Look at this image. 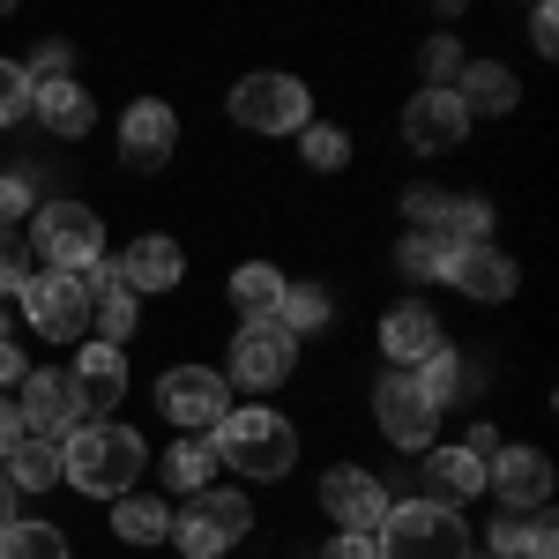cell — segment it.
Returning a JSON list of instances; mask_svg holds the SVG:
<instances>
[{"mask_svg": "<svg viewBox=\"0 0 559 559\" xmlns=\"http://www.w3.org/2000/svg\"><path fill=\"white\" fill-rule=\"evenodd\" d=\"M142 463H150L142 432L112 426V418H83V426L60 440V485H75L90 500H128Z\"/></svg>", "mask_w": 559, "mask_h": 559, "instance_id": "obj_1", "label": "cell"}, {"mask_svg": "<svg viewBox=\"0 0 559 559\" xmlns=\"http://www.w3.org/2000/svg\"><path fill=\"white\" fill-rule=\"evenodd\" d=\"M216 463L239 477H261V485H276V477H292V463H299V432H292V418H276V411H224V426L210 432Z\"/></svg>", "mask_w": 559, "mask_h": 559, "instance_id": "obj_2", "label": "cell"}, {"mask_svg": "<svg viewBox=\"0 0 559 559\" xmlns=\"http://www.w3.org/2000/svg\"><path fill=\"white\" fill-rule=\"evenodd\" d=\"M373 545H381V559H471V522L432 500H403V508H388Z\"/></svg>", "mask_w": 559, "mask_h": 559, "instance_id": "obj_3", "label": "cell"}, {"mask_svg": "<svg viewBox=\"0 0 559 559\" xmlns=\"http://www.w3.org/2000/svg\"><path fill=\"white\" fill-rule=\"evenodd\" d=\"M23 239H31V254H38L45 269H60V276H90V269L105 261V224H97L90 202H45L38 224H31Z\"/></svg>", "mask_w": 559, "mask_h": 559, "instance_id": "obj_4", "label": "cell"}, {"mask_svg": "<svg viewBox=\"0 0 559 559\" xmlns=\"http://www.w3.org/2000/svg\"><path fill=\"white\" fill-rule=\"evenodd\" d=\"M15 299H23V321L38 329L45 344H90V284H83V276L38 269Z\"/></svg>", "mask_w": 559, "mask_h": 559, "instance_id": "obj_5", "label": "cell"}, {"mask_svg": "<svg viewBox=\"0 0 559 559\" xmlns=\"http://www.w3.org/2000/svg\"><path fill=\"white\" fill-rule=\"evenodd\" d=\"M254 530V508H247V492H194L187 500V515H173V545L187 559H216V552H231L239 537Z\"/></svg>", "mask_w": 559, "mask_h": 559, "instance_id": "obj_6", "label": "cell"}, {"mask_svg": "<svg viewBox=\"0 0 559 559\" xmlns=\"http://www.w3.org/2000/svg\"><path fill=\"white\" fill-rule=\"evenodd\" d=\"M231 120L247 134H306L313 128V97L299 75H247L231 90Z\"/></svg>", "mask_w": 559, "mask_h": 559, "instance_id": "obj_7", "label": "cell"}, {"mask_svg": "<svg viewBox=\"0 0 559 559\" xmlns=\"http://www.w3.org/2000/svg\"><path fill=\"white\" fill-rule=\"evenodd\" d=\"M373 418H381V440H388V448L426 455L432 432H440V403L418 388V373H395V366H388L381 388H373Z\"/></svg>", "mask_w": 559, "mask_h": 559, "instance_id": "obj_8", "label": "cell"}, {"mask_svg": "<svg viewBox=\"0 0 559 559\" xmlns=\"http://www.w3.org/2000/svg\"><path fill=\"white\" fill-rule=\"evenodd\" d=\"M157 411H165L179 432H216L224 411H231V381H224L216 366H173V373L157 381Z\"/></svg>", "mask_w": 559, "mask_h": 559, "instance_id": "obj_9", "label": "cell"}, {"mask_svg": "<svg viewBox=\"0 0 559 559\" xmlns=\"http://www.w3.org/2000/svg\"><path fill=\"white\" fill-rule=\"evenodd\" d=\"M292 366H299V336H292L284 321H247V329L231 336V373H224V381L284 388V381H292Z\"/></svg>", "mask_w": 559, "mask_h": 559, "instance_id": "obj_10", "label": "cell"}, {"mask_svg": "<svg viewBox=\"0 0 559 559\" xmlns=\"http://www.w3.org/2000/svg\"><path fill=\"white\" fill-rule=\"evenodd\" d=\"M15 411H23V440H68V432L83 426V403H75V381L68 373H23V388H15Z\"/></svg>", "mask_w": 559, "mask_h": 559, "instance_id": "obj_11", "label": "cell"}, {"mask_svg": "<svg viewBox=\"0 0 559 559\" xmlns=\"http://www.w3.org/2000/svg\"><path fill=\"white\" fill-rule=\"evenodd\" d=\"M179 150V112L165 97H134L128 120H120V165L128 173H165Z\"/></svg>", "mask_w": 559, "mask_h": 559, "instance_id": "obj_12", "label": "cell"}, {"mask_svg": "<svg viewBox=\"0 0 559 559\" xmlns=\"http://www.w3.org/2000/svg\"><path fill=\"white\" fill-rule=\"evenodd\" d=\"M485 492H500L508 515H537L552 500V455L545 448H500L485 463Z\"/></svg>", "mask_w": 559, "mask_h": 559, "instance_id": "obj_13", "label": "cell"}, {"mask_svg": "<svg viewBox=\"0 0 559 559\" xmlns=\"http://www.w3.org/2000/svg\"><path fill=\"white\" fill-rule=\"evenodd\" d=\"M463 134H471V112H463L455 90H418V97L403 105V142H411L418 157H448Z\"/></svg>", "mask_w": 559, "mask_h": 559, "instance_id": "obj_14", "label": "cell"}, {"mask_svg": "<svg viewBox=\"0 0 559 559\" xmlns=\"http://www.w3.org/2000/svg\"><path fill=\"white\" fill-rule=\"evenodd\" d=\"M321 508H329V522H344V530H381L388 522V492H381L373 471L329 463V477H321Z\"/></svg>", "mask_w": 559, "mask_h": 559, "instance_id": "obj_15", "label": "cell"}, {"mask_svg": "<svg viewBox=\"0 0 559 559\" xmlns=\"http://www.w3.org/2000/svg\"><path fill=\"white\" fill-rule=\"evenodd\" d=\"M68 381H75L83 418H112V411H120V395H128V350L83 344V350H75V366H68Z\"/></svg>", "mask_w": 559, "mask_h": 559, "instance_id": "obj_16", "label": "cell"}, {"mask_svg": "<svg viewBox=\"0 0 559 559\" xmlns=\"http://www.w3.org/2000/svg\"><path fill=\"white\" fill-rule=\"evenodd\" d=\"M448 284L463 292V299H477V306H500V299H515V261L500 254L492 239H477V247H455V261H448Z\"/></svg>", "mask_w": 559, "mask_h": 559, "instance_id": "obj_17", "label": "cell"}, {"mask_svg": "<svg viewBox=\"0 0 559 559\" xmlns=\"http://www.w3.org/2000/svg\"><path fill=\"white\" fill-rule=\"evenodd\" d=\"M179 276H187V254H179L173 231H142L128 247V261H120V284H128L134 299H150V292H173Z\"/></svg>", "mask_w": 559, "mask_h": 559, "instance_id": "obj_18", "label": "cell"}, {"mask_svg": "<svg viewBox=\"0 0 559 559\" xmlns=\"http://www.w3.org/2000/svg\"><path fill=\"white\" fill-rule=\"evenodd\" d=\"M426 500L432 508H455L463 515V500H477L485 492V463H477L471 448H426Z\"/></svg>", "mask_w": 559, "mask_h": 559, "instance_id": "obj_19", "label": "cell"}, {"mask_svg": "<svg viewBox=\"0 0 559 559\" xmlns=\"http://www.w3.org/2000/svg\"><path fill=\"white\" fill-rule=\"evenodd\" d=\"M83 284H90V321H97V344L120 350L134 336V292L120 284V269H112V261H97Z\"/></svg>", "mask_w": 559, "mask_h": 559, "instance_id": "obj_20", "label": "cell"}, {"mask_svg": "<svg viewBox=\"0 0 559 559\" xmlns=\"http://www.w3.org/2000/svg\"><path fill=\"white\" fill-rule=\"evenodd\" d=\"M381 350L395 358V373H418L432 350H440V321H432L426 306H395L381 321Z\"/></svg>", "mask_w": 559, "mask_h": 559, "instance_id": "obj_21", "label": "cell"}, {"mask_svg": "<svg viewBox=\"0 0 559 559\" xmlns=\"http://www.w3.org/2000/svg\"><path fill=\"white\" fill-rule=\"evenodd\" d=\"M455 97H463V112H515V75L500 68V60H463V75H455Z\"/></svg>", "mask_w": 559, "mask_h": 559, "instance_id": "obj_22", "label": "cell"}, {"mask_svg": "<svg viewBox=\"0 0 559 559\" xmlns=\"http://www.w3.org/2000/svg\"><path fill=\"white\" fill-rule=\"evenodd\" d=\"M31 105H38V120L60 134V142L90 134V120H97V105H90L83 83H38V90H31Z\"/></svg>", "mask_w": 559, "mask_h": 559, "instance_id": "obj_23", "label": "cell"}, {"mask_svg": "<svg viewBox=\"0 0 559 559\" xmlns=\"http://www.w3.org/2000/svg\"><path fill=\"white\" fill-rule=\"evenodd\" d=\"M284 284H292V276H284L276 261H239V269H231V306H239L247 321H276Z\"/></svg>", "mask_w": 559, "mask_h": 559, "instance_id": "obj_24", "label": "cell"}, {"mask_svg": "<svg viewBox=\"0 0 559 559\" xmlns=\"http://www.w3.org/2000/svg\"><path fill=\"white\" fill-rule=\"evenodd\" d=\"M492 559H559L552 515H545V508H537V515H500V530H492Z\"/></svg>", "mask_w": 559, "mask_h": 559, "instance_id": "obj_25", "label": "cell"}, {"mask_svg": "<svg viewBox=\"0 0 559 559\" xmlns=\"http://www.w3.org/2000/svg\"><path fill=\"white\" fill-rule=\"evenodd\" d=\"M112 537L120 545H157V537H173V508L150 500V492H128V500H112Z\"/></svg>", "mask_w": 559, "mask_h": 559, "instance_id": "obj_26", "label": "cell"}, {"mask_svg": "<svg viewBox=\"0 0 559 559\" xmlns=\"http://www.w3.org/2000/svg\"><path fill=\"white\" fill-rule=\"evenodd\" d=\"M210 477H216V448L202 440V432H179L173 455H165V485L194 500V492H210Z\"/></svg>", "mask_w": 559, "mask_h": 559, "instance_id": "obj_27", "label": "cell"}, {"mask_svg": "<svg viewBox=\"0 0 559 559\" xmlns=\"http://www.w3.org/2000/svg\"><path fill=\"white\" fill-rule=\"evenodd\" d=\"M276 321H284L292 336H313V329H329V321H336V299H329V284H284V306H276Z\"/></svg>", "mask_w": 559, "mask_h": 559, "instance_id": "obj_28", "label": "cell"}, {"mask_svg": "<svg viewBox=\"0 0 559 559\" xmlns=\"http://www.w3.org/2000/svg\"><path fill=\"white\" fill-rule=\"evenodd\" d=\"M448 261H455V239H440V231H411L395 247V269L418 276V284H448Z\"/></svg>", "mask_w": 559, "mask_h": 559, "instance_id": "obj_29", "label": "cell"}, {"mask_svg": "<svg viewBox=\"0 0 559 559\" xmlns=\"http://www.w3.org/2000/svg\"><path fill=\"white\" fill-rule=\"evenodd\" d=\"M8 485H15V492H52V485H60V448H52V440H23V448L8 455Z\"/></svg>", "mask_w": 559, "mask_h": 559, "instance_id": "obj_30", "label": "cell"}, {"mask_svg": "<svg viewBox=\"0 0 559 559\" xmlns=\"http://www.w3.org/2000/svg\"><path fill=\"white\" fill-rule=\"evenodd\" d=\"M0 559H68V530H52V522H8L0 530Z\"/></svg>", "mask_w": 559, "mask_h": 559, "instance_id": "obj_31", "label": "cell"}, {"mask_svg": "<svg viewBox=\"0 0 559 559\" xmlns=\"http://www.w3.org/2000/svg\"><path fill=\"white\" fill-rule=\"evenodd\" d=\"M418 388H426L432 403L448 411V403H455V395L471 388V373H463V358H455V350L440 344V350H432V358H426V366H418Z\"/></svg>", "mask_w": 559, "mask_h": 559, "instance_id": "obj_32", "label": "cell"}, {"mask_svg": "<svg viewBox=\"0 0 559 559\" xmlns=\"http://www.w3.org/2000/svg\"><path fill=\"white\" fill-rule=\"evenodd\" d=\"M31 276H38V254H31V239H23V231H0V299H15Z\"/></svg>", "mask_w": 559, "mask_h": 559, "instance_id": "obj_33", "label": "cell"}, {"mask_svg": "<svg viewBox=\"0 0 559 559\" xmlns=\"http://www.w3.org/2000/svg\"><path fill=\"white\" fill-rule=\"evenodd\" d=\"M306 165H313V173H344L350 165V134L344 128H306Z\"/></svg>", "mask_w": 559, "mask_h": 559, "instance_id": "obj_34", "label": "cell"}, {"mask_svg": "<svg viewBox=\"0 0 559 559\" xmlns=\"http://www.w3.org/2000/svg\"><path fill=\"white\" fill-rule=\"evenodd\" d=\"M31 112V68L23 60H0V128H15Z\"/></svg>", "mask_w": 559, "mask_h": 559, "instance_id": "obj_35", "label": "cell"}, {"mask_svg": "<svg viewBox=\"0 0 559 559\" xmlns=\"http://www.w3.org/2000/svg\"><path fill=\"white\" fill-rule=\"evenodd\" d=\"M426 75H432V90H455V75H463V45L455 38H426Z\"/></svg>", "mask_w": 559, "mask_h": 559, "instance_id": "obj_36", "label": "cell"}, {"mask_svg": "<svg viewBox=\"0 0 559 559\" xmlns=\"http://www.w3.org/2000/svg\"><path fill=\"white\" fill-rule=\"evenodd\" d=\"M23 210H31V173H0V231H15Z\"/></svg>", "mask_w": 559, "mask_h": 559, "instance_id": "obj_37", "label": "cell"}, {"mask_svg": "<svg viewBox=\"0 0 559 559\" xmlns=\"http://www.w3.org/2000/svg\"><path fill=\"white\" fill-rule=\"evenodd\" d=\"M31 60H38V83H68V38H45ZM38 83H31V90H38Z\"/></svg>", "mask_w": 559, "mask_h": 559, "instance_id": "obj_38", "label": "cell"}, {"mask_svg": "<svg viewBox=\"0 0 559 559\" xmlns=\"http://www.w3.org/2000/svg\"><path fill=\"white\" fill-rule=\"evenodd\" d=\"M321 559H381V545H373V530H344V537H329Z\"/></svg>", "mask_w": 559, "mask_h": 559, "instance_id": "obj_39", "label": "cell"}, {"mask_svg": "<svg viewBox=\"0 0 559 559\" xmlns=\"http://www.w3.org/2000/svg\"><path fill=\"white\" fill-rule=\"evenodd\" d=\"M530 45H537L545 60L559 52V15H552V8H537V15H530Z\"/></svg>", "mask_w": 559, "mask_h": 559, "instance_id": "obj_40", "label": "cell"}, {"mask_svg": "<svg viewBox=\"0 0 559 559\" xmlns=\"http://www.w3.org/2000/svg\"><path fill=\"white\" fill-rule=\"evenodd\" d=\"M15 448H23V411L0 395V455H15Z\"/></svg>", "mask_w": 559, "mask_h": 559, "instance_id": "obj_41", "label": "cell"}, {"mask_svg": "<svg viewBox=\"0 0 559 559\" xmlns=\"http://www.w3.org/2000/svg\"><path fill=\"white\" fill-rule=\"evenodd\" d=\"M23 373H31V366H23V350L0 344V388H23Z\"/></svg>", "mask_w": 559, "mask_h": 559, "instance_id": "obj_42", "label": "cell"}, {"mask_svg": "<svg viewBox=\"0 0 559 559\" xmlns=\"http://www.w3.org/2000/svg\"><path fill=\"white\" fill-rule=\"evenodd\" d=\"M463 448H471L477 463H492V455H500V432H492V426H471V440H463Z\"/></svg>", "mask_w": 559, "mask_h": 559, "instance_id": "obj_43", "label": "cell"}, {"mask_svg": "<svg viewBox=\"0 0 559 559\" xmlns=\"http://www.w3.org/2000/svg\"><path fill=\"white\" fill-rule=\"evenodd\" d=\"M15 522V485H8V471H0V530Z\"/></svg>", "mask_w": 559, "mask_h": 559, "instance_id": "obj_44", "label": "cell"}, {"mask_svg": "<svg viewBox=\"0 0 559 559\" xmlns=\"http://www.w3.org/2000/svg\"><path fill=\"white\" fill-rule=\"evenodd\" d=\"M0 344H8V313H0Z\"/></svg>", "mask_w": 559, "mask_h": 559, "instance_id": "obj_45", "label": "cell"}, {"mask_svg": "<svg viewBox=\"0 0 559 559\" xmlns=\"http://www.w3.org/2000/svg\"><path fill=\"white\" fill-rule=\"evenodd\" d=\"M471 559H477V552H471ZM485 559H492V552H485Z\"/></svg>", "mask_w": 559, "mask_h": 559, "instance_id": "obj_46", "label": "cell"}]
</instances>
